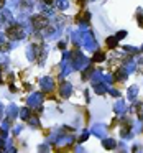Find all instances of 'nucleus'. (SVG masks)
<instances>
[{
    "instance_id": "nucleus-1",
    "label": "nucleus",
    "mask_w": 143,
    "mask_h": 153,
    "mask_svg": "<svg viewBox=\"0 0 143 153\" xmlns=\"http://www.w3.org/2000/svg\"><path fill=\"white\" fill-rule=\"evenodd\" d=\"M46 18H45V17H35V18H33V25H35L36 28L38 27H45V25H46Z\"/></svg>"
}]
</instances>
